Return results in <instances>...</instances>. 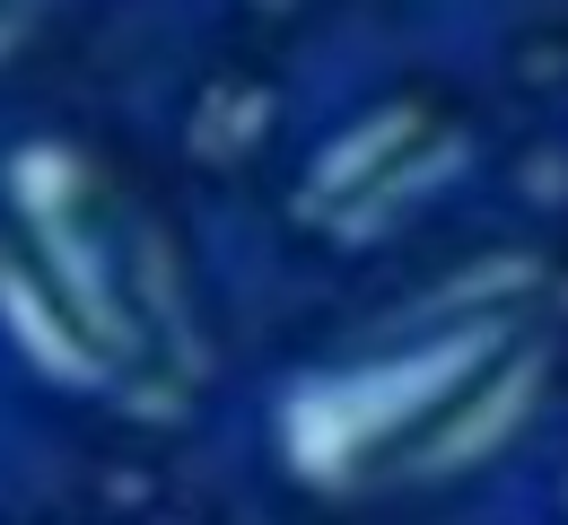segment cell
Listing matches in <instances>:
<instances>
[{
  "mask_svg": "<svg viewBox=\"0 0 568 525\" xmlns=\"http://www.w3.org/2000/svg\"><path fill=\"white\" fill-rule=\"evenodd\" d=\"M62 9H71V0H0V62H9L27 36H44Z\"/></svg>",
  "mask_w": 568,
  "mask_h": 525,
  "instance_id": "1",
  "label": "cell"
}]
</instances>
